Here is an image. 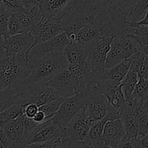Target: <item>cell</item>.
Returning <instances> with one entry per match:
<instances>
[{
	"instance_id": "23",
	"label": "cell",
	"mask_w": 148,
	"mask_h": 148,
	"mask_svg": "<svg viewBox=\"0 0 148 148\" xmlns=\"http://www.w3.org/2000/svg\"><path fill=\"white\" fill-rule=\"evenodd\" d=\"M120 119L122 121L125 131L124 136L131 138L137 137L139 132V123L135 114L132 109L131 104L128 102L121 112Z\"/></svg>"
},
{
	"instance_id": "22",
	"label": "cell",
	"mask_w": 148,
	"mask_h": 148,
	"mask_svg": "<svg viewBox=\"0 0 148 148\" xmlns=\"http://www.w3.org/2000/svg\"><path fill=\"white\" fill-rule=\"evenodd\" d=\"M104 35L107 34L103 26L93 23H89L77 32L75 41L78 42L85 46L92 40Z\"/></svg>"
},
{
	"instance_id": "4",
	"label": "cell",
	"mask_w": 148,
	"mask_h": 148,
	"mask_svg": "<svg viewBox=\"0 0 148 148\" xmlns=\"http://www.w3.org/2000/svg\"><path fill=\"white\" fill-rule=\"evenodd\" d=\"M114 36L104 35L90 42L85 47L86 64L93 76V83L96 85L105 79L107 55Z\"/></svg>"
},
{
	"instance_id": "28",
	"label": "cell",
	"mask_w": 148,
	"mask_h": 148,
	"mask_svg": "<svg viewBox=\"0 0 148 148\" xmlns=\"http://www.w3.org/2000/svg\"><path fill=\"white\" fill-rule=\"evenodd\" d=\"M49 143L51 147H79L78 143L73 140L66 127L60 128Z\"/></svg>"
},
{
	"instance_id": "14",
	"label": "cell",
	"mask_w": 148,
	"mask_h": 148,
	"mask_svg": "<svg viewBox=\"0 0 148 148\" xmlns=\"http://www.w3.org/2000/svg\"><path fill=\"white\" fill-rule=\"evenodd\" d=\"M108 101L105 95L95 86L92 88L90 98L85 108L95 121H99L106 116L108 113Z\"/></svg>"
},
{
	"instance_id": "7",
	"label": "cell",
	"mask_w": 148,
	"mask_h": 148,
	"mask_svg": "<svg viewBox=\"0 0 148 148\" xmlns=\"http://www.w3.org/2000/svg\"><path fill=\"white\" fill-rule=\"evenodd\" d=\"M59 98L62 97H60L57 91L46 84L28 87L23 85V91L20 94L17 103L23 106L28 103H35L40 107V106Z\"/></svg>"
},
{
	"instance_id": "33",
	"label": "cell",
	"mask_w": 148,
	"mask_h": 148,
	"mask_svg": "<svg viewBox=\"0 0 148 148\" xmlns=\"http://www.w3.org/2000/svg\"><path fill=\"white\" fill-rule=\"evenodd\" d=\"M12 13L4 6L0 5V38L2 40L9 36L8 22Z\"/></svg>"
},
{
	"instance_id": "36",
	"label": "cell",
	"mask_w": 148,
	"mask_h": 148,
	"mask_svg": "<svg viewBox=\"0 0 148 148\" xmlns=\"http://www.w3.org/2000/svg\"><path fill=\"white\" fill-rule=\"evenodd\" d=\"M22 119H23V127H24V134L25 139L30 134L33 130L40 123H37L33 120V119L28 118L25 115L24 113L21 114Z\"/></svg>"
},
{
	"instance_id": "5",
	"label": "cell",
	"mask_w": 148,
	"mask_h": 148,
	"mask_svg": "<svg viewBox=\"0 0 148 148\" xmlns=\"http://www.w3.org/2000/svg\"><path fill=\"white\" fill-rule=\"evenodd\" d=\"M93 86L95 85L90 83L80 92L66 98L62 102L57 112L53 116V120L60 128H66L71 120L85 106Z\"/></svg>"
},
{
	"instance_id": "19",
	"label": "cell",
	"mask_w": 148,
	"mask_h": 148,
	"mask_svg": "<svg viewBox=\"0 0 148 148\" xmlns=\"http://www.w3.org/2000/svg\"><path fill=\"white\" fill-rule=\"evenodd\" d=\"M15 14L24 28L25 33L30 32L32 27L40 23L43 18L39 3L30 6L25 5Z\"/></svg>"
},
{
	"instance_id": "32",
	"label": "cell",
	"mask_w": 148,
	"mask_h": 148,
	"mask_svg": "<svg viewBox=\"0 0 148 148\" xmlns=\"http://www.w3.org/2000/svg\"><path fill=\"white\" fill-rule=\"evenodd\" d=\"M132 99L148 103V79L139 77V80L132 94Z\"/></svg>"
},
{
	"instance_id": "46",
	"label": "cell",
	"mask_w": 148,
	"mask_h": 148,
	"mask_svg": "<svg viewBox=\"0 0 148 148\" xmlns=\"http://www.w3.org/2000/svg\"><path fill=\"white\" fill-rule=\"evenodd\" d=\"M37 1H38V2L40 3V2H41L42 1H43V0H37Z\"/></svg>"
},
{
	"instance_id": "10",
	"label": "cell",
	"mask_w": 148,
	"mask_h": 148,
	"mask_svg": "<svg viewBox=\"0 0 148 148\" xmlns=\"http://www.w3.org/2000/svg\"><path fill=\"white\" fill-rule=\"evenodd\" d=\"M80 0H43L39 3L43 19L56 17L62 20L63 17L72 12Z\"/></svg>"
},
{
	"instance_id": "38",
	"label": "cell",
	"mask_w": 148,
	"mask_h": 148,
	"mask_svg": "<svg viewBox=\"0 0 148 148\" xmlns=\"http://www.w3.org/2000/svg\"><path fill=\"white\" fill-rule=\"evenodd\" d=\"M118 147H140V140L137 137L131 138L124 136Z\"/></svg>"
},
{
	"instance_id": "37",
	"label": "cell",
	"mask_w": 148,
	"mask_h": 148,
	"mask_svg": "<svg viewBox=\"0 0 148 148\" xmlns=\"http://www.w3.org/2000/svg\"><path fill=\"white\" fill-rule=\"evenodd\" d=\"M1 5L12 12H17L25 6L22 0H1Z\"/></svg>"
},
{
	"instance_id": "43",
	"label": "cell",
	"mask_w": 148,
	"mask_h": 148,
	"mask_svg": "<svg viewBox=\"0 0 148 148\" xmlns=\"http://www.w3.org/2000/svg\"><path fill=\"white\" fill-rule=\"evenodd\" d=\"M140 147H148V132L144 137L140 139Z\"/></svg>"
},
{
	"instance_id": "21",
	"label": "cell",
	"mask_w": 148,
	"mask_h": 148,
	"mask_svg": "<svg viewBox=\"0 0 148 148\" xmlns=\"http://www.w3.org/2000/svg\"><path fill=\"white\" fill-rule=\"evenodd\" d=\"M112 119L107 114L102 119L94 123L90 130L86 140L80 143V147H103L102 137L105 124Z\"/></svg>"
},
{
	"instance_id": "41",
	"label": "cell",
	"mask_w": 148,
	"mask_h": 148,
	"mask_svg": "<svg viewBox=\"0 0 148 148\" xmlns=\"http://www.w3.org/2000/svg\"><path fill=\"white\" fill-rule=\"evenodd\" d=\"M49 119L51 118L46 117V116L45 115L44 113H43L42 111H40V110H39V111L36 113L35 116L33 117V120L37 123H42L43 122V121H46V120Z\"/></svg>"
},
{
	"instance_id": "30",
	"label": "cell",
	"mask_w": 148,
	"mask_h": 148,
	"mask_svg": "<svg viewBox=\"0 0 148 148\" xmlns=\"http://www.w3.org/2000/svg\"><path fill=\"white\" fill-rule=\"evenodd\" d=\"M126 34L133 38L138 42L140 51L148 55V33L142 27H130Z\"/></svg>"
},
{
	"instance_id": "3",
	"label": "cell",
	"mask_w": 148,
	"mask_h": 148,
	"mask_svg": "<svg viewBox=\"0 0 148 148\" xmlns=\"http://www.w3.org/2000/svg\"><path fill=\"white\" fill-rule=\"evenodd\" d=\"M30 71L26 56L12 55L2 58L0 59V88H23Z\"/></svg>"
},
{
	"instance_id": "40",
	"label": "cell",
	"mask_w": 148,
	"mask_h": 148,
	"mask_svg": "<svg viewBox=\"0 0 148 148\" xmlns=\"http://www.w3.org/2000/svg\"><path fill=\"white\" fill-rule=\"evenodd\" d=\"M128 25L130 27H140V26H147L148 25V10L146 12L145 15L143 17V19H142L141 20L138 22H135V23H132V22L128 21L127 23Z\"/></svg>"
},
{
	"instance_id": "24",
	"label": "cell",
	"mask_w": 148,
	"mask_h": 148,
	"mask_svg": "<svg viewBox=\"0 0 148 148\" xmlns=\"http://www.w3.org/2000/svg\"><path fill=\"white\" fill-rule=\"evenodd\" d=\"M64 53L71 64H86V50L85 46L81 43L76 41H70L65 48Z\"/></svg>"
},
{
	"instance_id": "12",
	"label": "cell",
	"mask_w": 148,
	"mask_h": 148,
	"mask_svg": "<svg viewBox=\"0 0 148 148\" xmlns=\"http://www.w3.org/2000/svg\"><path fill=\"white\" fill-rule=\"evenodd\" d=\"M34 38L35 44L44 42L53 38L57 35L64 32L61 20L56 17L49 19H43L37 25L33 26L30 30Z\"/></svg>"
},
{
	"instance_id": "6",
	"label": "cell",
	"mask_w": 148,
	"mask_h": 148,
	"mask_svg": "<svg viewBox=\"0 0 148 148\" xmlns=\"http://www.w3.org/2000/svg\"><path fill=\"white\" fill-rule=\"evenodd\" d=\"M140 51L138 42L127 34L114 36L107 55V69L129 59Z\"/></svg>"
},
{
	"instance_id": "15",
	"label": "cell",
	"mask_w": 148,
	"mask_h": 148,
	"mask_svg": "<svg viewBox=\"0 0 148 148\" xmlns=\"http://www.w3.org/2000/svg\"><path fill=\"white\" fill-rule=\"evenodd\" d=\"M59 130L60 127L53 120V117L40 123L27 137L24 147L32 143L49 141L56 135Z\"/></svg>"
},
{
	"instance_id": "29",
	"label": "cell",
	"mask_w": 148,
	"mask_h": 148,
	"mask_svg": "<svg viewBox=\"0 0 148 148\" xmlns=\"http://www.w3.org/2000/svg\"><path fill=\"white\" fill-rule=\"evenodd\" d=\"M132 66L137 71L139 77L148 79V55L141 51L133 55Z\"/></svg>"
},
{
	"instance_id": "20",
	"label": "cell",
	"mask_w": 148,
	"mask_h": 148,
	"mask_svg": "<svg viewBox=\"0 0 148 148\" xmlns=\"http://www.w3.org/2000/svg\"><path fill=\"white\" fill-rule=\"evenodd\" d=\"M67 69L72 74L76 93L85 89L90 83L94 84L93 76L87 64L79 65L69 64Z\"/></svg>"
},
{
	"instance_id": "18",
	"label": "cell",
	"mask_w": 148,
	"mask_h": 148,
	"mask_svg": "<svg viewBox=\"0 0 148 148\" xmlns=\"http://www.w3.org/2000/svg\"><path fill=\"white\" fill-rule=\"evenodd\" d=\"M46 85L56 90L62 98H69L76 94L72 74L67 68L59 72Z\"/></svg>"
},
{
	"instance_id": "25",
	"label": "cell",
	"mask_w": 148,
	"mask_h": 148,
	"mask_svg": "<svg viewBox=\"0 0 148 148\" xmlns=\"http://www.w3.org/2000/svg\"><path fill=\"white\" fill-rule=\"evenodd\" d=\"M132 56L121 61L112 67L107 69L105 72V79H111L116 83L121 84L130 70L132 63Z\"/></svg>"
},
{
	"instance_id": "9",
	"label": "cell",
	"mask_w": 148,
	"mask_h": 148,
	"mask_svg": "<svg viewBox=\"0 0 148 148\" xmlns=\"http://www.w3.org/2000/svg\"><path fill=\"white\" fill-rule=\"evenodd\" d=\"M34 43V38L30 32L9 36L3 40L5 56L22 55L27 58Z\"/></svg>"
},
{
	"instance_id": "44",
	"label": "cell",
	"mask_w": 148,
	"mask_h": 148,
	"mask_svg": "<svg viewBox=\"0 0 148 148\" xmlns=\"http://www.w3.org/2000/svg\"><path fill=\"white\" fill-rule=\"evenodd\" d=\"M5 57V52L3 48V40L0 38V59Z\"/></svg>"
},
{
	"instance_id": "16",
	"label": "cell",
	"mask_w": 148,
	"mask_h": 148,
	"mask_svg": "<svg viewBox=\"0 0 148 148\" xmlns=\"http://www.w3.org/2000/svg\"><path fill=\"white\" fill-rule=\"evenodd\" d=\"M124 134L125 131L121 119L108 120L106 123L101 137L103 147H118Z\"/></svg>"
},
{
	"instance_id": "42",
	"label": "cell",
	"mask_w": 148,
	"mask_h": 148,
	"mask_svg": "<svg viewBox=\"0 0 148 148\" xmlns=\"http://www.w3.org/2000/svg\"><path fill=\"white\" fill-rule=\"evenodd\" d=\"M0 147H10L8 140L3 131L2 127L0 128Z\"/></svg>"
},
{
	"instance_id": "34",
	"label": "cell",
	"mask_w": 148,
	"mask_h": 148,
	"mask_svg": "<svg viewBox=\"0 0 148 148\" xmlns=\"http://www.w3.org/2000/svg\"><path fill=\"white\" fill-rule=\"evenodd\" d=\"M65 99H66L65 98H59L56 100H53V101H50V102L47 103L44 105L40 106L39 107V110L43 111L45 115L46 116V117L52 118L54 116V114L57 112L61 104Z\"/></svg>"
},
{
	"instance_id": "13",
	"label": "cell",
	"mask_w": 148,
	"mask_h": 148,
	"mask_svg": "<svg viewBox=\"0 0 148 148\" xmlns=\"http://www.w3.org/2000/svg\"><path fill=\"white\" fill-rule=\"evenodd\" d=\"M89 23L88 14L79 4L72 12L65 15L61 20L64 32L66 33L70 41H75L77 32Z\"/></svg>"
},
{
	"instance_id": "8",
	"label": "cell",
	"mask_w": 148,
	"mask_h": 148,
	"mask_svg": "<svg viewBox=\"0 0 148 148\" xmlns=\"http://www.w3.org/2000/svg\"><path fill=\"white\" fill-rule=\"evenodd\" d=\"M70 40L65 32H62L53 38L35 44L27 56V63L31 65L37 59L46 54L55 52H64Z\"/></svg>"
},
{
	"instance_id": "35",
	"label": "cell",
	"mask_w": 148,
	"mask_h": 148,
	"mask_svg": "<svg viewBox=\"0 0 148 148\" xmlns=\"http://www.w3.org/2000/svg\"><path fill=\"white\" fill-rule=\"evenodd\" d=\"M25 30L23 25L19 21L15 12L12 13L8 22L9 36H14L19 33H24Z\"/></svg>"
},
{
	"instance_id": "27",
	"label": "cell",
	"mask_w": 148,
	"mask_h": 148,
	"mask_svg": "<svg viewBox=\"0 0 148 148\" xmlns=\"http://www.w3.org/2000/svg\"><path fill=\"white\" fill-rule=\"evenodd\" d=\"M23 88H0V113L17 103Z\"/></svg>"
},
{
	"instance_id": "47",
	"label": "cell",
	"mask_w": 148,
	"mask_h": 148,
	"mask_svg": "<svg viewBox=\"0 0 148 148\" xmlns=\"http://www.w3.org/2000/svg\"><path fill=\"white\" fill-rule=\"evenodd\" d=\"M1 4V0H0V5Z\"/></svg>"
},
{
	"instance_id": "2",
	"label": "cell",
	"mask_w": 148,
	"mask_h": 148,
	"mask_svg": "<svg viewBox=\"0 0 148 148\" xmlns=\"http://www.w3.org/2000/svg\"><path fill=\"white\" fill-rule=\"evenodd\" d=\"M69 64L64 52H55L45 55L31 65L30 75L23 85L28 87L46 84L67 68Z\"/></svg>"
},
{
	"instance_id": "48",
	"label": "cell",
	"mask_w": 148,
	"mask_h": 148,
	"mask_svg": "<svg viewBox=\"0 0 148 148\" xmlns=\"http://www.w3.org/2000/svg\"><path fill=\"white\" fill-rule=\"evenodd\" d=\"M1 127H2V126H1V124H0V128H1Z\"/></svg>"
},
{
	"instance_id": "45",
	"label": "cell",
	"mask_w": 148,
	"mask_h": 148,
	"mask_svg": "<svg viewBox=\"0 0 148 148\" xmlns=\"http://www.w3.org/2000/svg\"><path fill=\"white\" fill-rule=\"evenodd\" d=\"M22 1L24 4V5L26 6L33 5V4H36L37 3H38L37 0H22Z\"/></svg>"
},
{
	"instance_id": "17",
	"label": "cell",
	"mask_w": 148,
	"mask_h": 148,
	"mask_svg": "<svg viewBox=\"0 0 148 148\" xmlns=\"http://www.w3.org/2000/svg\"><path fill=\"white\" fill-rule=\"evenodd\" d=\"M3 131L9 142L10 147H24L25 137L24 134L21 115L14 119L6 122L2 127Z\"/></svg>"
},
{
	"instance_id": "31",
	"label": "cell",
	"mask_w": 148,
	"mask_h": 148,
	"mask_svg": "<svg viewBox=\"0 0 148 148\" xmlns=\"http://www.w3.org/2000/svg\"><path fill=\"white\" fill-rule=\"evenodd\" d=\"M148 10V0H140L134 5L128 17V21L135 23L143 19Z\"/></svg>"
},
{
	"instance_id": "39",
	"label": "cell",
	"mask_w": 148,
	"mask_h": 148,
	"mask_svg": "<svg viewBox=\"0 0 148 148\" xmlns=\"http://www.w3.org/2000/svg\"><path fill=\"white\" fill-rule=\"evenodd\" d=\"M39 111V107L35 103H28L24 107L23 113L27 117L30 119H33L36 113Z\"/></svg>"
},
{
	"instance_id": "26",
	"label": "cell",
	"mask_w": 148,
	"mask_h": 148,
	"mask_svg": "<svg viewBox=\"0 0 148 148\" xmlns=\"http://www.w3.org/2000/svg\"><path fill=\"white\" fill-rule=\"evenodd\" d=\"M139 80V75L137 71L133 66H130L128 73L125 78L121 82V88L124 94L126 100L130 104H132V94Z\"/></svg>"
},
{
	"instance_id": "11",
	"label": "cell",
	"mask_w": 148,
	"mask_h": 148,
	"mask_svg": "<svg viewBox=\"0 0 148 148\" xmlns=\"http://www.w3.org/2000/svg\"><path fill=\"white\" fill-rule=\"evenodd\" d=\"M95 122L96 121L91 118L84 107L69 123L66 129L73 140L78 143L79 147L80 143L86 140L90 130Z\"/></svg>"
},
{
	"instance_id": "1",
	"label": "cell",
	"mask_w": 148,
	"mask_h": 148,
	"mask_svg": "<svg viewBox=\"0 0 148 148\" xmlns=\"http://www.w3.org/2000/svg\"><path fill=\"white\" fill-rule=\"evenodd\" d=\"M90 23L105 27L111 36L126 34L128 17L133 9L129 0H80Z\"/></svg>"
}]
</instances>
